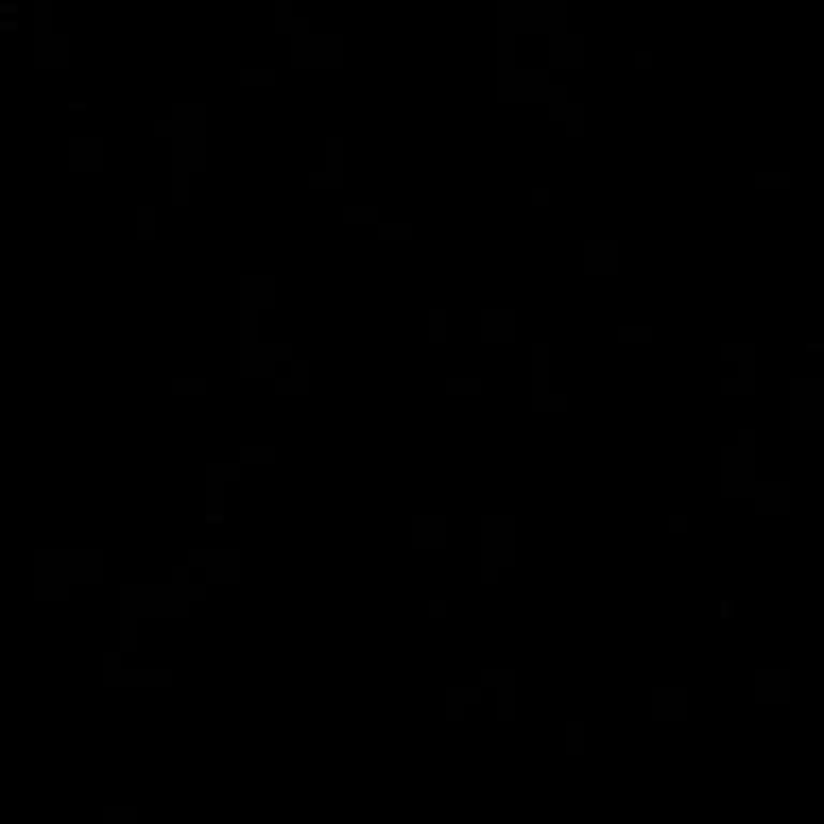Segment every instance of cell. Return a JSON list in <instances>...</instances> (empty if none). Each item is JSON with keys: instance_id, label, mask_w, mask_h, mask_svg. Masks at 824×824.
<instances>
[{"instance_id": "1", "label": "cell", "mask_w": 824, "mask_h": 824, "mask_svg": "<svg viewBox=\"0 0 824 824\" xmlns=\"http://www.w3.org/2000/svg\"><path fill=\"white\" fill-rule=\"evenodd\" d=\"M652 717H657V721L687 717V692H682V687H657V692H652Z\"/></svg>"}, {"instance_id": "2", "label": "cell", "mask_w": 824, "mask_h": 824, "mask_svg": "<svg viewBox=\"0 0 824 824\" xmlns=\"http://www.w3.org/2000/svg\"><path fill=\"white\" fill-rule=\"evenodd\" d=\"M755 700H764V704L790 700V678H785L781 670H764V674H755Z\"/></svg>"}, {"instance_id": "3", "label": "cell", "mask_w": 824, "mask_h": 824, "mask_svg": "<svg viewBox=\"0 0 824 824\" xmlns=\"http://www.w3.org/2000/svg\"><path fill=\"white\" fill-rule=\"evenodd\" d=\"M498 717H502V721L515 717V674L498 682Z\"/></svg>"}, {"instance_id": "4", "label": "cell", "mask_w": 824, "mask_h": 824, "mask_svg": "<svg viewBox=\"0 0 824 824\" xmlns=\"http://www.w3.org/2000/svg\"><path fill=\"white\" fill-rule=\"evenodd\" d=\"M417 524H421V528H442V520H417ZM412 541H417V545H442L446 537H442V533H417Z\"/></svg>"}, {"instance_id": "5", "label": "cell", "mask_w": 824, "mask_h": 824, "mask_svg": "<svg viewBox=\"0 0 824 824\" xmlns=\"http://www.w3.org/2000/svg\"><path fill=\"white\" fill-rule=\"evenodd\" d=\"M579 747H584V721H571L567 726V755H579Z\"/></svg>"}, {"instance_id": "6", "label": "cell", "mask_w": 824, "mask_h": 824, "mask_svg": "<svg viewBox=\"0 0 824 824\" xmlns=\"http://www.w3.org/2000/svg\"><path fill=\"white\" fill-rule=\"evenodd\" d=\"M486 318H490V322H502V318H511V314H486ZM481 335H486V339H511L515 331H511V327H486Z\"/></svg>"}, {"instance_id": "7", "label": "cell", "mask_w": 824, "mask_h": 824, "mask_svg": "<svg viewBox=\"0 0 824 824\" xmlns=\"http://www.w3.org/2000/svg\"><path fill=\"white\" fill-rule=\"evenodd\" d=\"M434 343H442V309H434V331H430Z\"/></svg>"}, {"instance_id": "8", "label": "cell", "mask_w": 824, "mask_h": 824, "mask_svg": "<svg viewBox=\"0 0 824 824\" xmlns=\"http://www.w3.org/2000/svg\"><path fill=\"white\" fill-rule=\"evenodd\" d=\"M343 219H378L373 211H343Z\"/></svg>"}, {"instance_id": "9", "label": "cell", "mask_w": 824, "mask_h": 824, "mask_svg": "<svg viewBox=\"0 0 824 824\" xmlns=\"http://www.w3.org/2000/svg\"><path fill=\"white\" fill-rule=\"evenodd\" d=\"M481 383H446V391H476Z\"/></svg>"}]
</instances>
